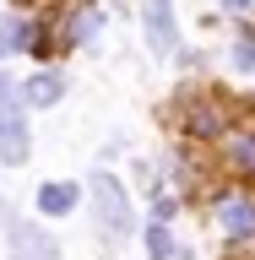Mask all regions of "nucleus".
Masks as SVG:
<instances>
[{"mask_svg":"<svg viewBox=\"0 0 255 260\" xmlns=\"http://www.w3.org/2000/svg\"><path fill=\"white\" fill-rule=\"evenodd\" d=\"M27 114H22V92H16V81L0 71V162L16 168V162H27Z\"/></svg>","mask_w":255,"mask_h":260,"instance_id":"obj_1","label":"nucleus"},{"mask_svg":"<svg viewBox=\"0 0 255 260\" xmlns=\"http://www.w3.org/2000/svg\"><path fill=\"white\" fill-rule=\"evenodd\" d=\"M87 195H93V211H98V228L109 239H125L130 233V201H125V184L114 174H87Z\"/></svg>","mask_w":255,"mask_h":260,"instance_id":"obj_2","label":"nucleus"},{"mask_svg":"<svg viewBox=\"0 0 255 260\" xmlns=\"http://www.w3.org/2000/svg\"><path fill=\"white\" fill-rule=\"evenodd\" d=\"M6 239H11V260H60V244L38 222H22L11 211H6Z\"/></svg>","mask_w":255,"mask_h":260,"instance_id":"obj_3","label":"nucleus"},{"mask_svg":"<svg viewBox=\"0 0 255 260\" xmlns=\"http://www.w3.org/2000/svg\"><path fill=\"white\" fill-rule=\"evenodd\" d=\"M141 22H147V44H152V54H174V49H179L174 0H141Z\"/></svg>","mask_w":255,"mask_h":260,"instance_id":"obj_4","label":"nucleus"},{"mask_svg":"<svg viewBox=\"0 0 255 260\" xmlns=\"http://www.w3.org/2000/svg\"><path fill=\"white\" fill-rule=\"evenodd\" d=\"M179 125L190 130V136H223L228 130V109L223 103H212V98H190V103H185V109H179Z\"/></svg>","mask_w":255,"mask_h":260,"instance_id":"obj_5","label":"nucleus"},{"mask_svg":"<svg viewBox=\"0 0 255 260\" xmlns=\"http://www.w3.org/2000/svg\"><path fill=\"white\" fill-rule=\"evenodd\" d=\"M217 222L228 239H255V201H217Z\"/></svg>","mask_w":255,"mask_h":260,"instance_id":"obj_6","label":"nucleus"},{"mask_svg":"<svg viewBox=\"0 0 255 260\" xmlns=\"http://www.w3.org/2000/svg\"><path fill=\"white\" fill-rule=\"evenodd\" d=\"M60 92H65V81L54 76V71H38V76L22 87V103H33V109H49V103H60Z\"/></svg>","mask_w":255,"mask_h":260,"instance_id":"obj_7","label":"nucleus"},{"mask_svg":"<svg viewBox=\"0 0 255 260\" xmlns=\"http://www.w3.org/2000/svg\"><path fill=\"white\" fill-rule=\"evenodd\" d=\"M71 206H76V184H44L38 190V211L44 217H65Z\"/></svg>","mask_w":255,"mask_h":260,"instance_id":"obj_8","label":"nucleus"},{"mask_svg":"<svg viewBox=\"0 0 255 260\" xmlns=\"http://www.w3.org/2000/svg\"><path fill=\"white\" fill-rule=\"evenodd\" d=\"M16 49H33V27L22 16H6V22H0V60L16 54Z\"/></svg>","mask_w":255,"mask_h":260,"instance_id":"obj_9","label":"nucleus"},{"mask_svg":"<svg viewBox=\"0 0 255 260\" xmlns=\"http://www.w3.org/2000/svg\"><path fill=\"white\" fill-rule=\"evenodd\" d=\"M98 27H103V16H98L93 6H81V11L71 16V44H93V38H98Z\"/></svg>","mask_w":255,"mask_h":260,"instance_id":"obj_10","label":"nucleus"},{"mask_svg":"<svg viewBox=\"0 0 255 260\" xmlns=\"http://www.w3.org/2000/svg\"><path fill=\"white\" fill-rule=\"evenodd\" d=\"M147 255H152V260H168V255H174V244H168V228H163V222L147 228Z\"/></svg>","mask_w":255,"mask_h":260,"instance_id":"obj_11","label":"nucleus"},{"mask_svg":"<svg viewBox=\"0 0 255 260\" xmlns=\"http://www.w3.org/2000/svg\"><path fill=\"white\" fill-rule=\"evenodd\" d=\"M234 168H239V174H255V136H239V141H234Z\"/></svg>","mask_w":255,"mask_h":260,"instance_id":"obj_12","label":"nucleus"},{"mask_svg":"<svg viewBox=\"0 0 255 260\" xmlns=\"http://www.w3.org/2000/svg\"><path fill=\"white\" fill-rule=\"evenodd\" d=\"M234 65H239V71H255V38H239V44H234Z\"/></svg>","mask_w":255,"mask_h":260,"instance_id":"obj_13","label":"nucleus"},{"mask_svg":"<svg viewBox=\"0 0 255 260\" xmlns=\"http://www.w3.org/2000/svg\"><path fill=\"white\" fill-rule=\"evenodd\" d=\"M228 11H255V0H223Z\"/></svg>","mask_w":255,"mask_h":260,"instance_id":"obj_14","label":"nucleus"}]
</instances>
